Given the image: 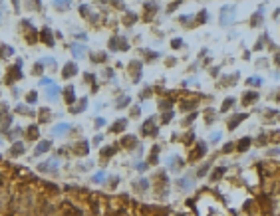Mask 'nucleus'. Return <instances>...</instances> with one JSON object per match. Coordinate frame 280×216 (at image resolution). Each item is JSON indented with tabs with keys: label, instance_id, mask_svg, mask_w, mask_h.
<instances>
[{
	"label": "nucleus",
	"instance_id": "f257e3e1",
	"mask_svg": "<svg viewBox=\"0 0 280 216\" xmlns=\"http://www.w3.org/2000/svg\"><path fill=\"white\" fill-rule=\"evenodd\" d=\"M48 147H50V145H48V143H42L40 147H38V149H36V153H42V151H46Z\"/></svg>",
	"mask_w": 280,
	"mask_h": 216
}]
</instances>
